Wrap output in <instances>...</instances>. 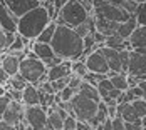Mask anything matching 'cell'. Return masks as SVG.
Returning a JSON list of instances; mask_svg holds the SVG:
<instances>
[{"mask_svg":"<svg viewBox=\"0 0 146 130\" xmlns=\"http://www.w3.org/2000/svg\"><path fill=\"white\" fill-rule=\"evenodd\" d=\"M50 45L54 54L64 60H79L84 55V39L76 32V29L66 24H57Z\"/></svg>","mask_w":146,"mask_h":130,"instance_id":"1","label":"cell"},{"mask_svg":"<svg viewBox=\"0 0 146 130\" xmlns=\"http://www.w3.org/2000/svg\"><path fill=\"white\" fill-rule=\"evenodd\" d=\"M49 22H50L49 12L40 3L39 7H35V8H32V10H29V12H25L24 15L19 17L17 33H20L22 37H25L29 40H35L39 37V33L49 25Z\"/></svg>","mask_w":146,"mask_h":130,"instance_id":"2","label":"cell"},{"mask_svg":"<svg viewBox=\"0 0 146 130\" xmlns=\"http://www.w3.org/2000/svg\"><path fill=\"white\" fill-rule=\"evenodd\" d=\"M19 73L34 85H39L47 80V65L42 58L37 55H27L24 60H20V70Z\"/></svg>","mask_w":146,"mask_h":130,"instance_id":"3","label":"cell"},{"mask_svg":"<svg viewBox=\"0 0 146 130\" xmlns=\"http://www.w3.org/2000/svg\"><path fill=\"white\" fill-rule=\"evenodd\" d=\"M91 14L89 10L79 2V0H69L60 10H59V15L56 17V22L57 24H66L69 27H77L79 24L86 22Z\"/></svg>","mask_w":146,"mask_h":130,"instance_id":"4","label":"cell"},{"mask_svg":"<svg viewBox=\"0 0 146 130\" xmlns=\"http://www.w3.org/2000/svg\"><path fill=\"white\" fill-rule=\"evenodd\" d=\"M69 102L72 105V112L77 120H82V122H88L89 123L96 117V114H98V103L99 102L82 95L81 92H77Z\"/></svg>","mask_w":146,"mask_h":130,"instance_id":"5","label":"cell"},{"mask_svg":"<svg viewBox=\"0 0 146 130\" xmlns=\"http://www.w3.org/2000/svg\"><path fill=\"white\" fill-rule=\"evenodd\" d=\"M92 5H94V14L102 15L104 18L113 20V22H126L128 18L133 17L128 10H124L123 7L114 5L108 0H92Z\"/></svg>","mask_w":146,"mask_h":130,"instance_id":"6","label":"cell"},{"mask_svg":"<svg viewBox=\"0 0 146 130\" xmlns=\"http://www.w3.org/2000/svg\"><path fill=\"white\" fill-rule=\"evenodd\" d=\"M25 120L29 123L30 129L34 130H42L47 129V108L39 105H25Z\"/></svg>","mask_w":146,"mask_h":130,"instance_id":"7","label":"cell"},{"mask_svg":"<svg viewBox=\"0 0 146 130\" xmlns=\"http://www.w3.org/2000/svg\"><path fill=\"white\" fill-rule=\"evenodd\" d=\"M82 58H84V62H86V65H88L89 72L108 73V75H109L111 69H109V63H108V60L104 57V54L101 52V48L91 52L89 55H86V57H82Z\"/></svg>","mask_w":146,"mask_h":130,"instance_id":"8","label":"cell"},{"mask_svg":"<svg viewBox=\"0 0 146 130\" xmlns=\"http://www.w3.org/2000/svg\"><path fill=\"white\" fill-rule=\"evenodd\" d=\"M2 117H3V120L10 122L15 129H17V127L22 123V120L25 118V103L20 102V100H14V99H12L9 108L3 112Z\"/></svg>","mask_w":146,"mask_h":130,"instance_id":"9","label":"cell"},{"mask_svg":"<svg viewBox=\"0 0 146 130\" xmlns=\"http://www.w3.org/2000/svg\"><path fill=\"white\" fill-rule=\"evenodd\" d=\"M19 17L5 5V0H0V27L7 32H17Z\"/></svg>","mask_w":146,"mask_h":130,"instance_id":"10","label":"cell"},{"mask_svg":"<svg viewBox=\"0 0 146 130\" xmlns=\"http://www.w3.org/2000/svg\"><path fill=\"white\" fill-rule=\"evenodd\" d=\"M146 72V54H141L138 50L131 48L129 50V67H128V73L133 75H141Z\"/></svg>","mask_w":146,"mask_h":130,"instance_id":"11","label":"cell"},{"mask_svg":"<svg viewBox=\"0 0 146 130\" xmlns=\"http://www.w3.org/2000/svg\"><path fill=\"white\" fill-rule=\"evenodd\" d=\"M101 52L104 54V57L109 63V69L111 72H123V58H121V50L113 48V47H108V45H102Z\"/></svg>","mask_w":146,"mask_h":130,"instance_id":"12","label":"cell"},{"mask_svg":"<svg viewBox=\"0 0 146 130\" xmlns=\"http://www.w3.org/2000/svg\"><path fill=\"white\" fill-rule=\"evenodd\" d=\"M5 5L14 12L17 17L24 15L25 12H29L32 8L40 5V0H5Z\"/></svg>","mask_w":146,"mask_h":130,"instance_id":"13","label":"cell"},{"mask_svg":"<svg viewBox=\"0 0 146 130\" xmlns=\"http://www.w3.org/2000/svg\"><path fill=\"white\" fill-rule=\"evenodd\" d=\"M92 15H94V25H96V30H99V32L104 33L106 37L117 33V29H119V24H121V22L108 20V18H104L102 15H98V14H92Z\"/></svg>","mask_w":146,"mask_h":130,"instance_id":"14","label":"cell"},{"mask_svg":"<svg viewBox=\"0 0 146 130\" xmlns=\"http://www.w3.org/2000/svg\"><path fill=\"white\" fill-rule=\"evenodd\" d=\"M71 67H72V60H62V62H59L57 65L47 69V80L52 82V80H57V78H62V77L72 73Z\"/></svg>","mask_w":146,"mask_h":130,"instance_id":"15","label":"cell"},{"mask_svg":"<svg viewBox=\"0 0 146 130\" xmlns=\"http://www.w3.org/2000/svg\"><path fill=\"white\" fill-rule=\"evenodd\" d=\"M0 65L3 67L5 72L12 77L15 73H19V70H20V58L17 57L15 54H5V55L2 57Z\"/></svg>","mask_w":146,"mask_h":130,"instance_id":"16","label":"cell"},{"mask_svg":"<svg viewBox=\"0 0 146 130\" xmlns=\"http://www.w3.org/2000/svg\"><path fill=\"white\" fill-rule=\"evenodd\" d=\"M47 118H49L47 129H56V130L64 129V120H66V118L59 114V110H57L56 105H52V107L47 108Z\"/></svg>","mask_w":146,"mask_h":130,"instance_id":"17","label":"cell"},{"mask_svg":"<svg viewBox=\"0 0 146 130\" xmlns=\"http://www.w3.org/2000/svg\"><path fill=\"white\" fill-rule=\"evenodd\" d=\"M22 102H24L25 105H39V103H40V92H39V87L34 85V84H27V87L24 88Z\"/></svg>","mask_w":146,"mask_h":130,"instance_id":"18","label":"cell"},{"mask_svg":"<svg viewBox=\"0 0 146 130\" xmlns=\"http://www.w3.org/2000/svg\"><path fill=\"white\" fill-rule=\"evenodd\" d=\"M32 52L37 55L39 58H50L54 57L56 54H54V48H52V45L50 43H45V42H37V40H32Z\"/></svg>","mask_w":146,"mask_h":130,"instance_id":"19","label":"cell"},{"mask_svg":"<svg viewBox=\"0 0 146 130\" xmlns=\"http://www.w3.org/2000/svg\"><path fill=\"white\" fill-rule=\"evenodd\" d=\"M129 42H131V47L136 48V47H146V25H138L134 32L129 37Z\"/></svg>","mask_w":146,"mask_h":130,"instance_id":"20","label":"cell"},{"mask_svg":"<svg viewBox=\"0 0 146 130\" xmlns=\"http://www.w3.org/2000/svg\"><path fill=\"white\" fill-rule=\"evenodd\" d=\"M79 92L82 93V95H86L89 99H94V100H101V93H99V90H98V85H94V84H91L88 80H84L82 78V82H81V85H79Z\"/></svg>","mask_w":146,"mask_h":130,"instance_id":"21","label":"cell"},{"mask_svg":"<svg viewBox=\"0 0 146 130\" xmlns=\"http://www.w3.org/2000/svg\"><path fill=\"white\" fill-rule=\"evenodd\" d=\"M136 27H138V22H136V18H134V15H133L131 18H128L126 22H121V24H119L117 35H119V37H123V39H129Z\"/></svg>","mask_w":146,"mask_h":130,"instance_id":"22","label":"cell"},{"mask_svg":"<svg viewBox=\"0 0 146 130\" xmlns=\"http://www.w3.org/2000/svg\"><path fill=\"white\" fill-rule=\"evenodd\" d=\"M15 37H17V32H7V30L0 29V54H7Z\"/></svg>","mask_w":146,"mask_h":130,"instance_id":"23","label":"cell"},{"mask_svg":"<svg viewBox=\"0 0 146 130\" xmlns=\"http://www.w3.org/2000/svg\"><path fill=\"white\" fill-rule=\"evenodd\" d=\"M109 78L113 82V85L119 88V90H126L129 88V84H128V73L124 72H109Z\"/></svg>","mask_w":146,"mask_h":130,"instance_id":"24","label":"cell"},{"mask_svg":"<svg viewBox=\"0 0 146 130\" xmlns=\"http://www.w3.org/2000/svg\"><path fill=\"white\" fill-rule=\"evenodd\" d=\"M56 29H57V22H56V20H50V22H49V25H47V27L39 33V37H37L35 40H37V42L50 43V42H52V39H54Z\"/></svg>","mask_w":146,"mask_h":130,"instance_id":"25","label":"cell"},{"mask_svg":"<svg viewBox=\"0 0 146 130\" xmlns=\"http://www.w3.org/2000/svg\"><path fill=\"white\" fill-rule=\"evenodd\" d=\"M27 80L20 75V73H15V75H12L10 78H9V82L5 84L7 87H12V88H17V90H24L25 87H27Z\"/></svg>","mask_w":146,"mask_h":130,"instance_id":"26","label":"cell"},{"mask_svg":"<svg viewBox=\"0 0 146 130\" xmlns=\"http://www.w3.org/2000/svg\"><path fill=\"white\" fill-rule=\"evenodd\" d=\"M72 73L76 75H79V77H86V73L89 72L88 65H86V62H84V58H79V60H72Z\"/></svg>","mask_w":146,"mask_h":130,"instance_id":"27","label":"cell"},{"mask_svg":"<svg viewBox=\"0 0 146 130\" xmlns=\"http://www.w3.org/2000/svg\"><path fill=\"white\" fill-rule=\"evenodd\" d=\"M113 88H114V85H113V82H111L109 77H106V78H102L101 82H98V90H99V93H101V99L108 97Z\"/></svg>","mask_w":146,"mask_h":130,"instance_id":"28","label":"cell"},{"mask_svg":"<svg viewBox=\"0 0 146 130\" xmlns=\"http://www.w3.org/2000/svg\"><path fill=\"white\" fill-rule=\"evenodd\" d=\"M134 18H136L138 25H146V0L139 2V5L136 8V14H134Z\"/></svg>","mask_w":146,"mask_h":130,"instance_id":"29","label":"cell"},{"mask_svg":"<svg viewBox=\"0 0 146 130\" xmlns=\"http://www.w3.org/2000/svg\"><path fill=\"white\" fill-rule=\"evenodd\" d=\"M131 105L134 107V110H136L139 118L146 115V99H134L131 102Z\"/></svg>","mask_w":146,"mask_h":130,"instance_id":"30","label":"cell"},{"mask_svg":"<svg viewBox=\"0 0 146 130\" xmlns=\"http://www.w3.org/2000/svg\"><path fill=\"white\" fill-rule=\"evenodd\" d=\"M79 90L77 88H72L71 85H67V87H64L60 92H59V95H60V99H62V102H69L71 99H72L74 95L77 93Z\"/></svg>","mask_w":146,"mask_h":130,"instance_id":"31","label":"cell"},{"mask_svg":"<svg viewBox=\"0 0 146 130\" xmlns=\"http://www.w3.org/2000/svg\"><path fill=\"white\" fill-rule=\"evenodd\" d=\"M10 102H12V97H10V93H9V92H7V93H3V95H0V115H3V112L9 108Z\"/></svg>","mask_w":146,"mask_h":130,"instance_id":"32","label":"cell"},{"mask_svg":"<svg viewBox=\"0 0 146 130\" xmlns=\"http://www.w3.org/2000/svg\"><path fill=\"white\" fill-rule=\"evenodd\" d=\"M77 129V118L76 115H67L64 120V130H76Z\"/></svg>","mask_w":146,"mask_h":130,"instance_id":"33","label":"cell"},{"mask_svg":"<svg viewBox=\"0 0 146 130\" xmlns=\"http://www.w3.org/2000/svg\"><path fill=\"white\" fill-rule=\"evenodd\" d=\"M111 120H113V130H124V118L119 114L116 117H113Z\"/></svg>","mask_w":146,"mask_h":130,"instance_id":"34","label":"cell"},{"mask_svg":"<svg viewBox=\"0 0 146 130\" xmlns=\"http://www.w3.org/2000/svg\"><path fill=\"white\" fill-rule=\"evenodd\" d=\"M81 82H82V77H79V75H76V73H71V80H69V85L72 87V88H77V90H79V85H81Z\"/></svg>","mask_w":146,"mask_h":130,"instance_id":"35","label":"cell"},{"mask_svg":"<svg viewBox=\"0 0 146 130\" xmlns=\"http://www.w3.org/2000/svg\"><path fill=\"white\" fill-rule=\"evenodd\" d=\"M131 90H133V93L136 95V99H145V92H143V88H141L139 85L131 87Z\"/></svg>","mask_w":146,"mask_h":130,"instance_id":"36","label":"cell"},{"mask_svg":"<svg viewBox=\"0 0 146 130\" xmlns=\"http://www.w3.org/2000/svg\"><path fill=\"white\" fill-rule=\"evenodd\" d=\"M9 78H10V75L5 72V70H3V67L0 65V84H7V82H9Z\"/></svg>","mask_w":146,"mask_h":130,"instance_id":"37","label":"cell"},{"mask_svg":"<svg viewBox=\"0 0 146 130\" xmlns=\"http://www.w3.org/2000/svg\"><path fill=\"white\" fill-rule=\"evenodd\" d=\"M124 99H126V102H133L134 99H136V95L133 93V90H131V87L129 88H126L124 90Z\"/></svg>","mask_w":146,"mask_h":130,"instance_id":"38","label":"cell"},{"mask_svg":"<svg viewBox=\"0 0 146 130\" xmlns=\"http://www.w3.org/2000/svg\"><path fill=\"white\" fill-rule=\"evenodd\" d=\"M3 129H9V130H12V129H15L14 125L10 123V122H7V120H0V130H3Z\"/></svg>","mask_w":146,"mask_h":130,"instance_id":"39","label":"cell"},{"mask_svg":"<svg viewBox=\"0 0 146 130\" xmlns=\"http://www.w3.org/2000/svg\"><path fill=\"white\" fill-rule=\"evenodd\" d=\"M67 2H69V0H54V5H56V8H57V10H60Z\"/></svg>","mask_w":146,"mask_h":130,"instance_id":"40","label":"cell"},{"mask_svg":"<svg viewBox=\"0 0 146 130\" xmlns=\"http://www.w3.org/2000/svg\"><path fill=\"white\" fill-rule=\"evenodd\" d=\"M138 85L143 88V92H145V99H146V80H139V84Z\"/></svg>","mask_w":146,"mask_h":130,"instance_id":"41","label":"cell"},{"mask_svg":"<svg viewBox=\"0 0 146 130\" xmlns=\"http://www.w3.org/2000/svg\"><path fill=\"white\" fill-rule=\"evenodd\" d=\"M3 93H7V88L3 84H0V95H3Z\"/></svg>","mask_w":146,"mask_h":130,"instance_id":"42","label":"cell"},{"mask_svg":"<svg viewBox=\"0 0 146 130\" xmlns=\"http://www.w3.org/2000/svg\"><path fill=\"white\" fill-rule=\"evenodd\" d=\"M141 123H143V129L146 130V115H145V117H141Z\"/></svg>","mask_w":146,"mask_h":130,"instance_id":"43","label":"cell"},{"mask_svg":"<svg viewBox=\"0 0 146 130\" xmlns=\"http://www.w3.org/2000/svg\"><path fill=\"white\" fill-rule=\"evenodd\" d=\"M136 2H138V3H139V2H145V0H136Z\"/></svg>","mask_w":146,"mask_h":130,"instance_id":"44","label":"cell"},{"mask_svg":"<svg viewBox=\"0 0 146 130\" xmlns=\"http://www.w3.org/2000/svg\"><path fill=\"white\" fill-rule=\"evenodd\" d=\"M40 2H44V0H40Z\"/></svg>","mask_w":146,"mask_h":130,"instance_id":"45","label":"cell"},{"mask_svg":"<svg viewBox=\"0 0 146 130\" xmlns=\"http://www.w3.org/2000/svg\"><path fill=\"white\" fill-rule=\"evenodd\" d=\"M0 29H2V27H0Z\"/></svg>","mask_w":146,"mask_h":130,"instance_id":"46","label":"cell"}]
</instances>
